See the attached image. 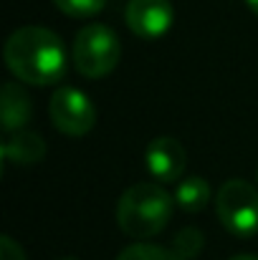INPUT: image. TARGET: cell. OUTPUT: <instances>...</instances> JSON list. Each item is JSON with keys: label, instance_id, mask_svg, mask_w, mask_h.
<instances>
[{"label": "cell", "instance_id": "ba28073f", "mask_svg": "<svg viewBox=\"0 0 258 260\" xmlns=\"http://www.w3.org/2000/svg\"><path fill=\"white\" fill-rule=\"evenodd\" d=\"M46 157V142L36 132H5L3 139V159L10 165H36Z\"/></svg>", "mask_w": 258, "mask_h": 260}, {"label": "cell", "instance_id": "7c38bea8", "mask_svg": "<svg viewBox=\"0 0 258 260\" xmlns=\"http://www.w3.org/2000/svg\"><path fill=\"white\" fill-rule=\"evenodd\" d=\"M117 260H180V258L172 253L170 248H160V245H150V243L139 240V243L124 248L117 255Z\"/></svg>", "mask_w": 258, "mask_h": 260}, {"label": "cell", "instance_id": "2e32d148", "mask_svg": "<svg viewBox=\"0 0 258 260\" xmlns=\"http://www.w3.org/2000/svg\"><path fill=\"white\" fill-rule=\"evenodd\" d=\"M231 260H258V255H236V258Z\"/></svg>", "mask_w": 258, "mask_h": 260}, {"label": "cell", "instance_id": "3957f363", "mask_svg": "<svg viewBox=\"0 0 258 260\" xmlns=\"http://www.w3.org/2000/svg\"><path fill=\"white\" fill-rule=\"evenodd\" d=\"M74 66L86 79L109 76L122 58L119 36L104 23H89L74 38Z\"/></svg>", "mask_w": 258, "mask_h": 260}, {"label": "cell", "instance_id": "5b68a950", "mask_svg": "<svg viewBox=\"0 0 258 260\" xmlns=\"http://www.w3.org/2000/svg\"><path fill=\"white\" fill-rule=\"evenodd\" d=\"M48 114L53 126L66 137H84L96 124V106L84 91L74 86H61L48 101Z\"/></svg>", "mask_w": 258, "mask_h": 260}, {"label": "cell", "instance_id": "30bf717a", "mask_svg": "<svg viewBox=\"0 0 258 260\" xmlns=\"http://www.w3.org/2000/svg\"><path fill=\"white\" fill-rule=\"evenodd\" d=\"M210 202V184L203 177H185L175 187V205L190 215L200 212Z\"/></svg>", "mask_w": 258, "mask_h": 260}, {"label": "cell", "instance_id": "9c48e42d", "mask_svg": "<svg viewBox=\"0 0 258 260\" xmlns=\"http://www.w3.org/2000/svg\"><path fill=\"white\" fill-rule=\"evenodd\" d=\"M0 109H3V129L5 132H15L23 129L31 121L33 106H31V96L20 84H5L3 96H0Z\"/></svg>", "mask_w": 258, "mask_h": 260}, {"label": "cell", "instance_id": "5bb4252c", "mask_svg": "<svg viewBox=\"0 0 258 260\" xmlns=\"http://www.w3.org/2000/svg\"><path fill=\"white\" fill-rule=\"evenodd\" d=\"M0 260H25L23 248L10 235H3L0 238Z\"/></svg>", "mask_w": 258, "mask_h": 260}, {"label": "cell", "instance_id": "6da1fadb", "mask_svg": "<svg viewBox=\"0 0 258 260\" xmlns=\"http://www.w3.org/2000/svg\"><path fill=\"white\" fill-rule=\"evenodd\" d=\"M3 58L10 74L31 86H53L66 74L64 41L43 25L13 30L5 41Z\"/></svg>", "mask_w": 258, "mask_h": 260}, {"label": "cell", "instance_id": "7a4b0ae2", "mask_svg": "<svg viewBox=\"0 0 258 260\" xmlns=\"http://www.w3.org/2000/svg\"><path fill=\"white\" fill-rule=\"evenodd\" d=\"M175 194L157 182L132 184L117 202V225L124 235L134 240H147L160 235L172 217Z\"/></svg>", "mask_w": 258, "mask_h": 260}, {"label": "cell", "instance_id": "e0dca14e", "mask_svg": "<svg viewBox=\"0 0 258 260\" xmlns=\"http://www.w3.org/2000/svg\"><path fill=\"white\" fill-rule=\"evenodd\" d=\"M59 260H76V258H59Z\"/></svg>", "mask_w": 258, "mask_h": 260}, {"label": "cell", "instance_id": "277c9868", "mask_svg": "<svg viewBox=\"0 0 258 260\" xmlns=\"http://www.w3.org/2000/svg\"><path fill=\"white\" fill-rule=\"evenodd\" d=\"M215 215L236 238L258 233V189L246 179H228L215 194Z\"/></svg>", "mask_w": 258, "mask_h": 260}, {"label": "cell", "instance_id": "8992f818", "mask_svg": "<svg viewBox=\"0 0 258 260\" xmlns=\"http://www.w3.org/2000/svg\"><path fill=\"white\" fill-rule=\"evenodd\" d=\"M124 20L134 36L145 41H157L172 28L175 10L170 0H129Z\"/></svg>", "mask_w": 258, "mask_h": 260}, {"label": "cell", "instance_id": "9a60e30c", "mask_svg": "<svg viewBox=\"0 0 258 260\" xmlns=\"http://www.w3.org/2000/svg\"><path fill=\"white\" fill-rule=\"evenodd\" d=\"M246 3H248V8H251V10L258 15V0H246Z\"/></svg>", "mask_w": 258, "mask_h": 260}, {"label": "cell", "instance_id": "52a82bcc", "mask_svg": "<svg viewBox=\"0 0 258 260\" xmlns=\"http://www.w3.org/2000/svg\"><path fill=\"white\" fill-rule=\"evenodd\" d=\"M147 172L157 182H177L185 172V147L175 137H155L145 152Z\"/></svg>", "mask_w": 258, "mask_h": 260}, {"label": "cell", "instance_id": "ac0fdd59", "mask_svg": "<svg viewBox=\"0 0 258 260\" xmlns=\"http://www.w3.org/2000/svg\"><path fill=\"white\" fill-rule=\"evenodd\" d=\"M256 177H258V172H256Z\"/></svg>", "mask_w": 258, "mask_h": 260}, {"label": "cell", "instance_id": "4fadbf2b", "mask_svg": "<svg viewBox=\"0 0 258 260\" xmlns=\"http://www.w3.org/2000/svg\"><path fill=\"white\" fill-rule=\"evenodd\" d=\"M53 5L69 18H91L104 10L106 0H53Z\"/></svg>", "mask_w": 258, "mask_h": 260}, {"label": "cell", "instance_id": "8fae6325", "mask_svg": "<svg viewBox=\"0 0 258 260\" xmlns=\"http://www.w3.org/2000/svg\"><path fill=\"white\" fill-rule=\"evenodd\" d=\"M203 245H205V235H203L197 228H182V230L172 238L170 250L180 260H195L200 255Z\"/></svg>", "mask_w": 258, "mask_h": 260}]
</instances>
